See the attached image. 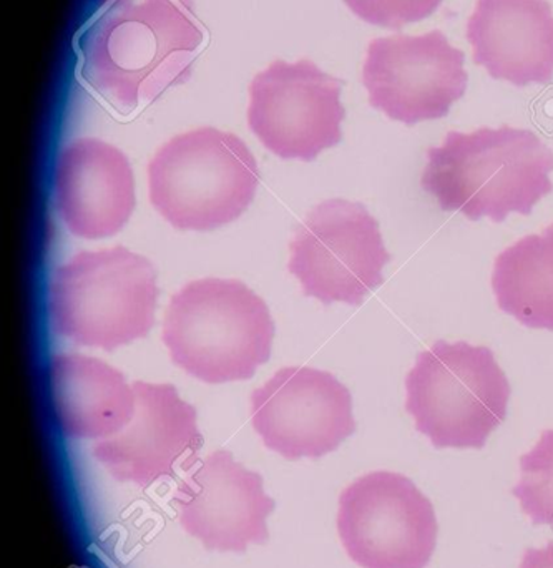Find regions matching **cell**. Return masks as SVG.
<instances>
[{
	"instance_id": "cell-12",
	"label": "cell",
	"mask_w": 553,
	"mask_h": 568,
	"mask_svg": "<svg viewBox=\"0 0 553 568\" xmlns=\"http://www.w3.org/2000/svg\"><path fill=\"white\" fill-rule=\"evenodd\" d=\"M132 420L109 439L96 440L93 456L119 483L146 487L188 470L202 449L195 407L172 384L135 381Z\"/></svg>"
},
{
	"instance_id": "cell-22",
	"label": "cell",
	"mask_w": 553,
	"mask_h": 568,
	"mask_svg": "<svg viewBox=\"0 0 553 568\" xmlns=\"http://www.w3.org/2000/svg\"><path fill=\"white\" fill-rule=\"evenodd\" d=\"M553 226V225H552Z\"/></svg>"
},
{
	"instance_id": "cell-4",
	"label": "cell",
	"mask_w": 553,
	"mask_h": 568,
	"mask_svg": "<svg viewBox=\"0 0 553 568\" xmlns=\"http://www.w3.org/2000/svg\"><path fill=\"white\" fill-rule=\"evenodd\" d=\"M156 272L123 246L82 252L53 273V331L80 346L113 351L142 339L155 324Z\"/></svg>"
},
{
	"instance_id": "cell-6",
	"label": "cell",
	"mask_w": 553,
	"mask_h": 568,
	"mask_svg": "<svg viewBox=\"0 0 553 568\" xmlns=\"http://www.w3.org/2000/svg\"><path fill=\"white\" fill-rule=\"evenodd\" d=\"M406 389V410L436 449H482L508 417L511 399L494 353L464 341H438L419 354Z\"/></svg>"
},
{
	"instance_id": "cell-20",
	"label": "cell",
	"mask_w": 553,
	"mask_h": 568,
	"mask_svg": "<svg viewBox=\"0 0 553 568\" xmlns=\"http://www.w3.org/2000/svg\"><path fill=\"white\" fill-rule=\"evenodd\" d=\"M519 568H553V542L542 549H528Z\"/></svg>"
},
{
	"instance_id": "cell-9",
	"label": "cell",
	"mask_w": 553,
	"mask_h": 568,
	"mask_svg": "<svg viewBox=\"0 0 553 568\" xmlns=\"http://www.w3.org/2000/svg\"><path fill=\"white\" fill-rule=\"evenodd\" d=\"M345 116L341 82L309 60H278L249 87V129L285 160L313 162L338 145Z\"/></svg>"
},
{
	"instance_id": "cell-14",
	"label": "cell",
	"mask_w": 553,
	"mask_h": 568,
	"mask_svg": "<svg viewBox=\"0 0 553 568\" xmlns=\"http://www.w3.org/2000/svg\"><path fill=\"white\" fill-rule=\"evenodd\" d=\"M57 209L72 235L86 240L116 235L135 210V176L116 146L80 139L59 153Z\"/></svg>"
},
{
	"instance_id": "cell-16",
	"label": "cell",
	"mask_w": 553,
	"mask_h": 568,
	"mask_svg": "<svg viewBox=\"0 0 553 568\" xmlns=\"http://www.w3.org/2000/svg\"><path fill=\"white\" fill-rule=\"evenodd\" d=\"M49 383L57 423L70 439H109L135 414L133 386L120 371L95 357L55 354Z\"/></svg>"
},
{
	"instance_id": "cell-13",
	"label": "cell",
	"mask_w": 553,
	"mask_h": 568,
	"mask_svg": "<svg viewBox=\"0 0 553 568\" xmlns=\"http://www.w3.org/2000/svg\"><path fill=\"white\" fill-rule=\"evenodd\" d=\"M180 526L203 547L218 552H245L268 540V517L275 500L266 496L263 477L216 450L199 463L176 490Z\"/></svg>"
},
{
	"instance_id": "cell-18",
	"label": "cell",
	"mask_w": 553,
	"mask_h": 568,
	"mask_svg": "<svg viewBox=\"0 0 553 568\" xmlns=\"http://www.w3.org/2000/svg\"><path fill=\"white\" fill-rule=\"evenodd\" d=\"M535 526L553 527V430H544L531 453L521 457V480L512 490Z\"/></svg>"
},
{
	"instance_id": "cell-15",
	"label": "cell",
	"mask_w": 553,
	"mask_h": 568,
	"mask_svg": "<svg viewBox=\"0 0 553 568\" xmlns=\"http://www.w3.org/2000/svg\"><path fill=\"white\" fill-rule=\"evenodd\" d=\"M474 62L518 87L553 79V13L547 0H478L468 23Z\"/></svg>"
},
{
	"instance_id": "cell-17",
	"label": "cell",
	"mask_w": 553,
	"mask_h": 568,
	"mask_svg": "<svg viewBox=\"0 0 553 568\" xmlns=\"http://www.w3.org/2000/svg\"><path fill=\"white\" fill-rule=\"evenodd\" d=\"M492 287L504 313L524 326L553 331V226L502 252Z\"/></svg>"
},
{
	"instance_id": "cell-11",
	"label": "cell",
	"mask_w": 553,
	"mask_h": 568,
	"mask_svg": "<svg viewBox=\"0 0 553 568\" xmlns=\"http://www.w3.org/2000/svg\"><path fill=\"white\" fill-rule=\"evenodd\" d=\"M252 423L268 449L319 459L356 430L352 397L331 373L285 367L252 394Z\"/></svg>"
},
{
	"instance_id": "cell-3",
	"label": "cell",
	"mask_w": 553,
	"mask_h": 568,
	"mask_svg": "<svg viewBox=\"0 0 553 568\" xmlns=\"http://www.w3.org/2000/svg\"><path fill=\"white\" fill-rule=\"evenodd\" d=\"M273 337L265 301L236 280L186 284L170 301L163 324L173 363L209 384L252 379L268 363Z\"/></svg>"
},
{
	"instance_id": "cell-7",
	"label": "cell",
	"mask_w": 553,
	"mask_h": 568,
	"mask_svg": "<svg viewBox=\"0 0 553 568\" xmlns=\"http://www.w3.org/2000/svg\"><path fill=\"white\" fill-rule=\"evenodd\" d=\"M338 532L362 568H426L438 544L429 497L402 474H366L339 497Z\"/></svg>"
},
{
	"instance_id": "cell-2",
	"label": "cell",
	"mask_w": 553,
	"mask_h": 568,
	"mask_svg": "<svg viewBox=\"0 0 553 568\" xmlns=\"http://www.w3.org/2000/svg\"><path fill=\"white\" fill-rule=\"evenodd\" d=\"M428 159L422 189L441 210L464 213L472 222L529 216L553 192V152L531 130L449 132L444 145L429 149Z\"/></svg>"
},
{
	"instance_id": "cell-19",
	"label": "cell",
	"mask_w": 553,
	"mask_h": 568,
	"mask_svg": "<svg viewBox=\"0 0 553 568\" xmlns=\"http://www.w3.org/2000/svg\"><path fill=\"white\" fill-rule=\"evenodd\" d=\"M346 6L365 22L399 30L421 22L441 7L442 0H345Z\"/></svg>"
},
{
	"instance_id": "cell-21",
	"label": "cell",
	"mask_w": 553,
	"mask_h": 568,
	"mask_svg": "<svg viewBox=\"0 0 553 568\" xmlns=\"http://www.w3.org/2000/svg\"><path fill=\"white\" fill-rule=\"evenodd\" d=\"M103 2H106V0H103Z\"/></svg>"
},
{
	"instance_id": "cell-10",
	"label": "cell",
	"mask_w": 553,
	"mask_h": 568,
	"mask_svg": "<svg viewBox=\"0 0 553 568\" xmlns=\"http://www.w3.org/2000/svg\"><path fill=\"white\" fill-rule=\"evenodd\" d=\"M464 60L441 30L375 39L362 69L369 103L406 125L444 119L468 90Z\"/></svg>"
},
{
	"instance_id": "cell-5",
	"label": "cell",
	"mask_w": 553,
	"mask_h": 568,
	"mask_svg": "<svg viewBox=\"0 0 553 568\" xmlns=\"http://www.w3.org/2000/svg\"><path fill=\"white\" fill-rule=\"evenodd\" d=\"M258 182V165L245 142L212 126L170 140L149 165L150 202L185 232H212L238 220Z\"/></svg>"
},
{
	"instance_id": "cell-1",
	"label": "cell",
	"mask_w": 553,
	"mask_h": 568,
	"mask_svg": "<svg viewBox=\"0 0 553 568\" xmlns=\"http://www.w3.org/2000/svg\"><path fill=\"white\" fill-rule=\"evenodd\" d=\"M203 32L176 0H115L80 40L82 75L123 112L192 73Z\"/></svg>"
},
{
	"instance_id": "cell-8",
	"label": "cell",
	"mask_w": 553,
	"mask_h": 568,
	"mask_svg": "<svg viewBox=\"0 0 553 568\" xmlns=\"http://www.w3.org/2000/svg\"><path fill=\"white\" fill-rule=\"evenodd\" d=\"M389 262L375 216L361 203L335 199L316 206L299 225L289 272L306 296L359 306L385 283Z\"/></svg>"
}]
</instances>
